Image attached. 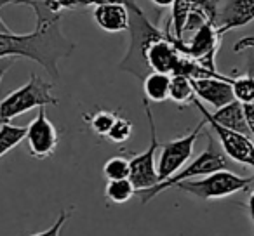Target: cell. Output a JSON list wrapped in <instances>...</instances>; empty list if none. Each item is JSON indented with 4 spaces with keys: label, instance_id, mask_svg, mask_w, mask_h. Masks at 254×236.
<instances>
[{
    "label": "cell",
    "instance_id": "cell-1",
    "mask_svg": "<svg viewBox=\"0 0 254 236\" xmlns=\"http://www.w3.org/2000/svg\"><path fill=\"white\" fill-rule=\"evenodd\" d=\"M25 5L32 7V11L35 12V30L32 33H0V59H32L53 78H58V63L73 54L75 42L68 40L61 32V14L51 12L42 4V0H32Z\"/></svg>",
    "mask_w": 254,
    "mask_h": 236
},
{
    "label": "cell",
    "instance_id": "cell-2",
    "mask_svg": "<svg viewBox=\"0 0 254 236\" xmlns=\"http://www.w3.org/2000/svg\"><path fill=\"white\" fill-rule=\"evenodd\" d=\"M124 4L129 9V30L127 32L131 35V42H129L127 54L122 63L119 64V68L129 71L138 78H145L152 71L146 63V49L152 42L164 39L166 33L150 21L148 16L143 12V9L134 0H124Z\"/></svg>",
    "mask_w": 254,
    "mask_h": 236
},
{
    "label": "cell",
    "instance_id": "cell-3",
    "mask_svg": "<svg viewBox=\"0 0 254 236\" xmlns=\"http://www.w3.org/2000/svg\"><path fill=\"white\" fill-rule=\"evenodd\" d=\"M205 136H207V146H205V149L197 156V158L188 162L187 165H185L183 169L178 170L174 176L160 181V183H157L155 186L150 188V189L138 191L141 203H148V201L153 200L157 194L169 189V188H174L178 183H183V181H188V179H195V177L209 176V174L216 172V170L230 169L228 156H226L225 151L218 146L216 139L212 138L211 134H205Z\"/></svg>",
    "mask_w": 254,
    "mask_h": 236
},
{
    "label": "cell",
    "instance_id": "cell-4",
    "mask_svg": "<svg viewBox=\"0 0 254 236\" xmlns=\"http://www.w3.org/2000/svg\"><path fill=\"white\" fill-rule=\"evenodd\" d=\"M60 101L53 94V84L44 80L37 73L30 75V80L23 87L12 91L9 95L2 99L0 104V120L11 122L19 115L33 108H46V106H58Z\"/></svg>",
    "mask_w": 254,
    "mask_h": 236
},
{
    "label": "cell",
    "instance_id": "cell-5",
    "mask_svg": "<svg viewBox=\"0 0 254 236\" xmlns=\"http://www.w3.org/2000/svg\"><path fill=\"white\" fill-rule=\"evenodd\" d=\"M254 183L253 177H242L239 174L232 172L230 169L216 170V172L204 176L200 181H183L178 183L174 188L185 191L188 194H193L202 200H216V198H226L232 194L244 191Z\"/></svg>",
    "mask_w": 254,
    "mask_h": 236
},
{
    "label": "cell",
    "instance_id": "cell-6",
    "mask_svg": "<svg viewBox=\"0 0 254 236\" xmlns=\"http://www.w3.org/2000/svg\"><path fill=\"white\" fill-rule=\"evenodd\" d=\"M143 108H145L146 118H148V125H150V144L143 153L134 155L129 160V167H131L129 179L134 184L136 191L150 189L157 183H160L159 174H157V165H155V153L160 148V144L157 141L155 122H153L152 109H150V101L146 97L143 99Z\"/></svg>",
    "mask_w": 254,
    "mask_h": 236
},
{
    "label": "cell",
    "instance_id": "cell-7",
    "mask_svg": "<svg viewBox=\"0 0 254 236\" xmlns=\"http://www.w3.org/2000/svg\"><path fill=\"white\" fill-rule=\"evenodd\" d=\"M193 106H197V109L202 113V116L205 118L207 125L212 129V132L216 134L219 141V146L225 151V155L228 158H232L233 162L242 163V165H247L251 169H254V142L253 138L246 134H240V132L230 131V129L223 127V125L216 124L211 118V113L205 109V106L202 104V101H198L197 97L191 102Z\"/></svg>",
    "mask_w": 254,
    "mask_h": 236
},
{
    "label": "cell",
    "instance_id": "cell-8",
    "mask_svg": "<svg viewBox=\"0 0 254 236\" xmlns=\"http://www.w3.org/2000/svg\"><path fill=\"white\" fill-rule=\"evenodd\" d=\"M205 125H207V122H205V118H202L197 127L188 136L176 138V139H173V141L160 146V158H159V163H157V174H159L160 181L174 176L178 170L183 169V167L190 162L191 155H193V146H195V142H197L198 136L202 134Z\"/></svg>",
    "mask_w": 254,
    "mask_h": 236
},
{
    "label": "cell",
    "instance_id": "cell-9",
    "mask_svg": "<svg viewBox=\"0 0 254 236\" xmlns=\"http://www.w3.org/2000/svg\"><path fill=\"white\" fill-rule=\"evenodd\" d=\"M25 141L28 142V151L33 158L47 160L54 155L60 142V136L54 124L47 118L46 108H39L37 116L26 125Z\"/></svg>",
    "mask_w": 254,
    "mask_h": 236
},
{
    "label": "cell",
    "instance_id": "cell-10",
    "mask_svg": "<svg viewBox=\"0 0 254 236\" xmlns=\"http://www.w3.org/2000/svg\"><path fill=\"white\" fill-rule=\"evenodd\" d=\"M223 35L218 32L214 23L207 21L187 44L183 54L190 56L205 70L216 71V54L221 46Z\"/></svg>",
    "mask_w": 254,
    "mask_h": 236
},
{
    "label": "cell",
    "instance_id": "cell-11",
    "mask_svg": "<svg viewBox=\"0 0 254 236\" xmlns=\"http://www.w3.org/2000/svg\"><path fill=\"white\" fill-rule=\"evenodd\" d=\"M193 91L198 101L207 102L212 108H221L228 102L235 101L232 89V77H200L191 78Z\"/></svg>",
    "mask_w": 254,
    "mask_h": 236
},
{
    "label": "cell",
    "instance_id": "cell-12",
    "mask_svg": "<svg viewBox=\"0 0 254 236\" xmlns=\"http://www.w3.org/2000/svg\"><path fill=\"white\" fill-rule=\"evenodd\" d=\"M254 21V0H228L223 9H218L216 28L221 35L235 28H242Z\"/></svg>",
    "mask_w": 254,
    "mask_h": 236
},
{
    "label": "cell",
    "instance_id": "cell-13",
    "mask_svg": "<svg viewBox=\"0 0 254 236\" xmlns=\"http://www.w3.org/2000/svg\"><path fill=\"white\" fill-rule=\"evenodd\" d=\"M181 54L183 52H180L174 47V44L164 37V39H159L150 44V47L146 49V63H148V68L152 71L174 75L178 63L181 59Z\"/></svg>",
    "mask_w": 254,
    "mask_h": 236
},
{
    "label": "cell",
    "instance_id": "cell-14",
    "mask_svg": "<svg viewBox=\"0 0 254 236\" xmlns=\"http://www.w3.org/2000/svg\"><path fill=\"white\" fill-rule=\"evenodd\" d=\"M94 23L106 33L129 30V9L126 4H99L92 9Z\"/></svg>",
    "mask_w": 254,
    "mask_h": 236
},
{
    "label": "cell",
    "instance_id": "cell-15",
    "mask_svg": "<svg viewBox=\"0 0 254 236\" xmlns=\"http://www.w3.org/2000/svg\"><path fill=\"white\" fill-rule=\"evenodd\" d=\"M211 118L216 124L223 125V127L230 129V131L240 132V134H246L249 138H253V132H251L249 125H247L246 115H244V106L237 99L228 102V104L221 106V108H218L211 115Z\"/></svg>",
    "mask_w": 254,
    "mask_h": 236
},
{
    "label": "cell",
    "instance_id": "cell-16",
    "mask_svg": "<svg viewBox=\"0 0 254 236\" xmlns=\"http://www.w3.org/2000/svg\"><path fill=\"white\" fill-rule=\"evenodd\" d=\"M169 87H171V75L159 73V71H150L143 78V92L145 97L152 102H164L169 99Z\"/></svg>",
    "mask_w": 254,
    "mask_h": 236
},
{
    "label": "cell",
    "instance_id": "cell-17",
    "mask_svg": "<svg viewBox=\"0 0 254 236\" xmlns=\"http://www.w3.org/2000/svg\"><path fill=\"white\" fill-rule=\"evenodd\" d=\"M197 97L193 91L191 78L187 75H171V87H169V99L180 106H188Z\"/></svg>",
    "mask_w": 254,
    "mask_h": 236
},
{
    "label": "cell",
    "instance_id": "cell-18",
    "mask_svg": "<svg viewBox=\"0 0 254 236\" xmlns=\"http://www.w3.org/2000/svg\"><path fill=\"white\" fill-rule=\"evenodd\" d=\"M26 127L12 125L11 122H2L0 125V158L7 155L11 149L19 146L25 141Z\"/></svg>",
    "mask_w": 254,
    "mask_h": 236
},
{
    "label": "cell",
    "instance_id": "cell-19",
    "mask_svg": "<svg viewBox=\"0 0 254 236\" xmlns=\"http://www.w3.org/2000/svg\"><path fill=\"white\" fill-rule=\"evenodd\" d=\"M134 193H136V188H134V184L131 183L129 177H126V179H112V181H108V184H106V188H105L106 198H108L110 201H113V203H119V205L129 201L134 196Z\"/></svg>",
    "mask_w": 254,
    "mask_h": 236
},
{
    "label": "cell",
    "instance_id": "cell-20",
    "mask_svg": "<svg viewBox=\"0 0 254 236\" xmlns=\"http://www.w3.org/2000/svg\"><path fill=\"white\" fill-rule=\"evenodd\" d=\"M193 5H191L190 0H176L173 5H171V18L167 25L173 28V37L178 40H181V33H183L185 23L188 19V14L191 12Z\"/></svg>",
    "mask_w": 254,
    "mask_h": 236
},
{
    "label": "cell",
    "instance_id": "cell-21",
    "mask_svg": "<svg viewBox=\"0 0 254 236\" xmlns=\"http://www.w3.org/2000/svg\"><path fill=\"white\" fill-rule=\"evenodd\" d=\"M232 89L235 99L242 104L254 101V77L251 75L244 73L239 77H232Z\"/></svg>",
    "mask_w": 254,
    "mask_h": 236
},
{
    "label": "cell",
    "instance_id": "cell-22",
    "mask_svg": "<svg viewBox=\"0 0 254 236\" xmlns=\"http://www.w3.org/2000/svg\"><path fill=\"white\" fill-rule=\"evenodd\" d=\"M117 116L119 115H115V113H112V111L99 109V111L92 113V115H89V116H84V118L89 122V125H91V129L94 131V134L101 136V138H106L110 129H112L113 124H115Z\"/></svg>",
    "mask_w": 254,
    "mask_h": 236
},
{
    "label": "cell",
    "instance_id": "cell-23",
    "mask_svg": "<svg viewBox=\"0 0 254 236\" xmlns=\"http://www.w3.org/2000/svg\"><path fill=\"white\" fill-rule=\"evenodd\" d=\"M131 167H129V160L124 156H112L108 162L103 165V174L108 181L112 179H126L129 177Z\"/></svg>",
    "mask_w": 254,
    "mask_h": 236
},
{
    "label": "cell",
    "instance_id": "cell-24",
    "mask_svg": "<svg viewBox=\"0 0 254 236\" xmlns=\"http://www.w3.org/2000/svg\"><path fill=\"white\" fill-rule=\"evenodd\" d=\"M207 21H211V19L207 18V14H205V12L202 11V9L193 7V9H191L190 14H188L187 23H185L183 33H181V40H183V42L187 44L188 40H190L191 37H193L195 33H197L198 30H200L202 26H204ZM211 23H212V21H211Z\"/></svg>",
    "mask_w": 254,
    "mask_h": 236
},
{
    "label": "cell",
    "instance_id": "cell-25",
    "mask_svg": "<svg viewBox=\"0 0 254 236\" xmlns=\"http://www.w3.org/2000/svg\"><path fill=\"white\" fill-rule=\"evenodd\" d=\"M131 136H132V122L127 120V118H122V116H117L115 124H113L112 129H110L106 139L120 144V142H126Z\"/></svg>",
    "mask_w": 254,
    "mask_h": 236
},
{
    "label": "cell",
    "instance_id": "cell-26",
    "mask_svg": "<svg viewBox=\"0 0 254 236\" xmlns=\"http://www.w3.org/2000/svg\"><path fill=\"white\" fill-rule=\"evenodd\" d=\"M71 214H73V207H71V208H64V210L60 212L58 219L54 221V224L51 226L49 229H46V231H40V233H35V235H30V236H61V229H63L64 222L70 219Z\"/></svg>",
    "mask_w": 254,
    "mask_h": 236
},
{
    "label": "cell",
    "instance_id": "cell-27",
    "mask_svg": "<svg viewBox=\"0 0 254 236\" xmlns=\"http://www.w3.org/2000/svg\"><path fill=\"white\" fill-rule=\"evenodd\" d=\"M42 4L51 12L61 14L63 11H71V9L77 7V0H42Z\"/></svg>",
    "mask_w": 254,
    "mask_h": 236
},
{
    "label": "cell",
    "instance_id": "cell-28",
    "mask_svg": "<svg viewBox=\"0 0 254 236\" xmlns=\"http://www.w3.org/2000/svg\"><path fill=\"white\" fill-rule=\"evenodd\" d=\"M247 49H254V37H244L233 46V52H244Z\"/></svg>",
    "mask_w": 254,
    "mask_h": 236
},
{
    "label": "cell",
    "instance_id": "cell-29",
    "mask_svg": "<svg viewBox=\"0 0 254 236\" xmlns=\"http://www.w3.org/2000/svg\"><path fill=\"white\" fill-rule=\"evenodd\" d=\"M12 63H14V59H11V57L0 59V84H2V78H4V75L7 73V70L12 66ZM0 104H2V99H0ZM0 125H2V120H0Z\"/></svg>",
    "mask_w": 254,
    "mask_h": 236
},
{
    "label": "cell",
    "instance_id": "cell-30",
    "mask_svg": "<svg viewBox=\"0 0 254 236\" xmlns=\"http://www.w3.org/2000/svg\"><path fill=\"white\" fill-rule=\"evenodd\" d=\"M247 212H249V217H251V222H253V228H254V189L251 191L249 194V200H247ZM254 236V235H253Z\"/></svg>",
    "mask_w": 254,
    "mask_h": 236
},
{
    "label": "cell",
    "instance_id": "cell-31",
    "mask_svg": "<svg viewBox=\"0 0 254 236\" xmlns=\"http://www.w3.org/2000/svg\"><path fill=\"white\" fill-rule=\"evenodd\" d=\"M150 2H152L153 5H157L159 9H169L176 0H150Z\"/></svg>",
    "mask_w": 254,
    "mask_h": 236
},
{
    "label": "cell",
    "instance_id": "cell-32",
    "mask_svg": "<svg viewBox=\"0 0 254 236\" xmlns=\"http://www.w3.org/2000/svg\"><path fill=\"white\" fill-rule=\"evenodd\" d=\"M99 0H77V7H94Z\"/></svg>",
    "mask_w": 254,
    "mask_h": 236
},
{
    "label": "cell",
    "instance_id": "cell-33",
    "mask_svg": "<svg viewBox=\"0 0 254 236\" xmlns=\"http://www.w3.org/2000/svg\"><path fill=\"white\" fill-rule=\"evenodd\" d=\"M26 2H32V0H0V7H4V5H9V4L25 5Z\"/></svg>",
    "mask_w": 254,
    "mask_h": 236
},
{
    "label": "cell",
    "instance_id": "cell-34",
    "mask_svg": "<svg viewBox=\"0 0 254 236\" xmlns=\"http://www.w3.org/2000/svg\"><path fill=\"white\" fill-rule=\"evenodd\" d=\"M0 9H2V7H0ZM11 32H12V30L5 25L4 19H2V16H0V33H11Z\"/></svg>",
    "mask_w": 254,
    "mask_h": 236
}]
</instances>
